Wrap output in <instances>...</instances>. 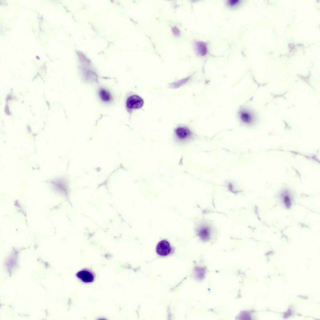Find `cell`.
<instances>
[{
    "label": "cell",
    "mask_w": 320,
    "mask_h": 320,
    "mask_svg": "<svg viewBox=\"0 0 320 320\" xmlns=\"http://www.w3.org/2000/svg\"><path fill=\"white\" fill-rule=\"evenodd\" d=\"M284 202L287 208H289L291 206L290 199L288 196H285L284 198Z\"/></svg>",
    "instance_id": "8fae6325"
},
{
    "label": "cell",
    "mask_w": 320,
    "mask_h": 320,
    "mask_svg": "<svg viewBox=\"0 0 320 320\" xmlns=\"http://www.w3.org/2000/svg\"><path fill=\"white\" fill-rule=\"evenodd\" d=\"M171 248L169 243L167 240H163L160 241L156 248L157 253L162 256L169 255L171 251Z\"/></svg>",
    "instance_id": "7a4b0ae2"
},
{
    "label": "cell",
    "mask_w": 320,
    "mask_h": 320,
    "mask_svg": "<svg viewBox=\"0 0 320 320\" xmlns=\"http://www.w3.org/2000/svg\"><path fill=\"white\" fill-rule=\"evenodd\" d=\"M196 52L199 56H203L206 55L208 52L207 44L202 41H197L195 43Z\"/></svg>",
    "instance_id": "8992f818"
},
{
    "label": "cell",
    "mask_w": 320,
    "mask_h": 320,
    "mask_svg": "<svg viewBox=\"0 0 320 320\" xmlns=\"http://www.w3.org/2000/svg\"><path fill=\"white\" fill-rule=\"evenodd\" d=\"M240 3V1L238 0H230L228 1V4L230 7H233L236 6Z\"/></svg>",
    "instance_id": "30bf717a"
},
{
    "label": "cell",
    "mask_w": 320,
    "mask_h": 320,
    "mask_svg": "<svg viewBox=\"0 0 320 320\" xmlns=\"http://www.w3.org/2000/svg\"><path fill=\"white\" fill-rule=\"evenodd\" d=\"M190 78L188 77L185 78L177 81L172 83L170 84V87L173 88H177L185 83Z\"/></svg>",
    "instance_id": "ba28073f"
},
{
    "label": "cell",
    "mask_w": 320,
    "mask_h": 320,
    "mask_svg": "<svg viewBox=\"0 0 320 320\" xmlns=\"http://www.w3.org/2000/svg\"><path fill=\"white\" fill-rule=\"evenodd\" d=\"M199 233L201 238L204 240H207L208 239L209 237V229L206 227H203L200 230Z\"/></svg>",
    "instance_id": "9c48e42d"
},
{
    "label": "cell",
    "mask_w": 320,
    "mask_h": 320,
    "mask_svg": "<svg viewBox=\"0 0 320 320\" xmlns=\"http://www.w3.org/2000/svg\"><path fill=\"white\" fill-rule=\"evenodd\" d=\"M239 115L241 121L245 123L249 124L253 121L252 114L245 109H241L239 112Z\"/></svg>",
    "instance_id": "5b68a950"
},
{
    "label": "cell",
    "mask_w": 320,
    "mask_h": 320,
    "mask_svg": "<svg viewBox=\"0 0 320 320\" xmlns=\"http://www.w3.org/2000/svg\"><path fill=\"white\" fill-rule=\"evenodd\" d=\"M144 102L143 99L141 97L137 95H132L127 99L126 107L129 110L139 109L142 107Z\"/></svg>",
    "instance_id": "6da1fadb"
},
{
    "label": "cell",
    "mask_w": 320,
    "mask_h": 320,
    "mask_svg": "<svg viewBox=\"0 0 320 320\" xmlns=\"http://www.w3.org/2000/svg\"><path fill=\"white\" fill-rule=\"evenodd\" d=\"M99 95L102 101L106 102L111 101L112 97L109 92L104 89H101L99 92Z\"/></svg>",
    "instance_id": "52a82bcc"
},
{
    "label": "cell",
    "mask_w": 320,
    "mask_h": 320,
    "mask_svg": "<svg viewBox=\"0 0 320 320\" xmlns=\"http://www.w3.org/2000/svg\"><path fill=\"white\" fill-rule=\"evenodd\" d=\"M76 276L80 280L85 283H91L94 280V276L90 271L83 270L78 272Z\"/></svg>",
    "instance_id": "277c9868"
},
{
    "label": "cell",
    "mask_w": 320,
    "mask_h": 320,
    "mask_svg": "<svg viewBox=\"0 0 320 320\" xmlns=\"http://www.w3.org/2000/svg\"><path fill=\"white\" fill-rule=\"evenodd\" d=\"M176 138L179 140L184 141L191 138L192 133L187 128L184 126L178 127L175 130Z\"/></svg>",
    "instance_id": "3957f363"
}]
</instances>
